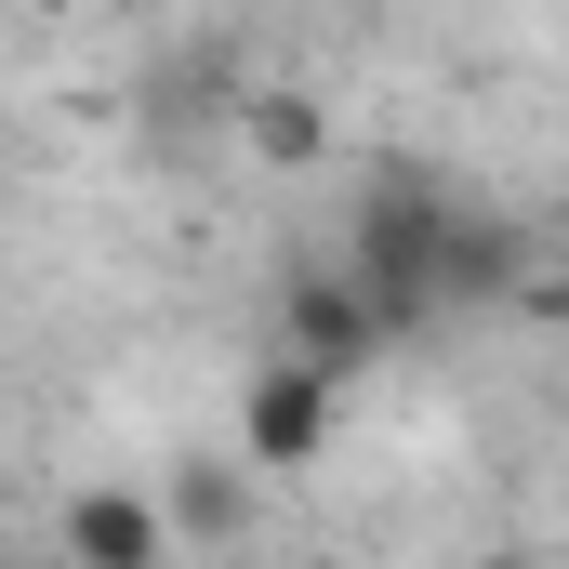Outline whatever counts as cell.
<instances>
[{"instance_id":"cell-1","label":"cell","mask_w":569,"mask_h":569,"mask_svg":"<svg viewBox=\"0 0 569 569\" xmlns=\"http://www.w3.org/2000/svg\"><path fill=\"white\" fill-rule=\"evenodd\" d=\"M463 226H477V199H463V186H437L425 159H398V172H371V186H358V212H345V252H331V266L371 291L385 345H425L437 318H450Z\"/></svg>"},{"instance_id":"cell-2","label":"cell","mask_w":569,"mask_h":569,"mask_svg":"<svg viewBox=\"0 0 569 569\" xmlns=\"http://www.w3.org/2000/svg\"><path fill=\"white\" fill-rule=\"evenodd\" d=\"M331 437H345V385H318L305 358H252V385H239V463L252 477H305V463H331Z\"/></svg>"},{"instance_id":"cell-3","label":"cell","mask_w":569,"mask_h":569,"mask_svg":"<svg viewBox=\"0 0 569 569\" xmlns=\"http://www.w3.org/2000/svg\"><path fill=\"white\" fill-rule=\"evenodd\" d=\"M279 358H305L318 385H358V371H385L398 345H385L371 291L345 279V266H291L279 279Z\"/></svg>"},{"instance_id":"cell-4","label":"cell","mask_w":569,"mask_h":569,"mask_svg":"<svg viewBox=\"0 0 569 569\" xmlns=\"http://www.w3.org/2000/svg\"><path fill=\"white\" fill-rule=\"evenodd\" d=\"M53 543H67V569H172L186 543H172V517H159V490H67V517H53Z\"/></svg>"},{"instance_id":"cell-5","label":"cell","mask_w":569,"mask_h":569,"mask_svg":"<svg viewBox=\"0 0 569 569\" xmlns=\"http://www.w3.org/2000/svg\"><path fill=\"white\" fill-rule=\"evenodd\" d=\"M159 517H172V543H199V557H239V543H252V463H212V450H186V463H172V490H159Z\"/></svg>"},{"instance_id":"cell-6","label":"cell","mask_w":569,"mask_h":569,"mask_svg":"<svg viewBox=\"0 0 569 569\" xmlns=\"http://www.w3.org/2000/svg\"><path fill=\"white\" fill-rule=\"evenodd\" d=\"M226 133L252 146L266 172H318V159H331V107H318L305 80H266V93H239V120H226Z\"/></svg>"},{"instance_id":"cell-7","label":"cell","mask_w":569,"mask_h":569,"mask_svg":"<svg viewBox=\"0 0 569 569\" xmlns=\"http://www.w3.org/2000/svg\"><path fill=\"white\" fill-rule=\"evenodd\" d=\"M199 107H212V120H239V53H226V27H199V40L159 67V107H146V120H159V133H186Z\"/></svg>"},{"instance_id":"cell-8","label":"cell","mask_w":569,"mask_h":569,"mask_svg":"<svg viewBox=\"0 0 569 569\" xmlns=\"http://www.w3.org/2000/svg\"><path fill=\"white\" fill-rule=\"evenodd\" d=\"M27 13H93V0H27Z\"/></svg>"}]
</instances>
